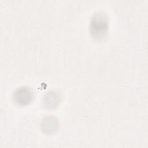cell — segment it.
Segmentation results:
<instances>
[{
    "instance_id": "obj_1",
    "label": "cell",
    "mask_w": 148,
    "mask_h": 148,
    "mask_svg": "<svg viewBox=\"0 0 148 148\" xmlns=\"http://www.w3.org/2000/svg\"><path fill=\"white\" fill-rule=\"evenodd\" d=\"M31 92L27 88H20L18 90L15 94L14 98L17 102L19 103H25L29 102L31 99Z\"/></svg>"
}]
</instances>
